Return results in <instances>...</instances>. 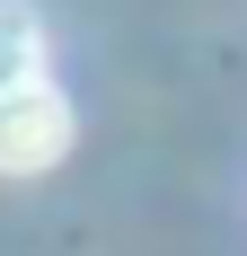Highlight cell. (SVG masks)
<instances>
[{
  "instance_id": "cell-1",
  "label": "cell",
  "mask_w": 247,
  "mask_h": 256,
  "mask_svg": "<svg viewBox=\"0 0 247 256\" xmlns=\"http://www.w3.org/2000/svg\"><path fill=\"white\" fill-rule=\"evenodd\" d=\"M62 150H71V106H62V88H44V71L18 80V88H0V177H36Z\"/></svg>"
},
{
  "instance_id": "cell-2",
  "label": "cell",
  "mask_w": 247,
  "mask_h": 256,
  "mask_svg": "<svg viewBox=\"0 0 247 256\" xmlns=\"http://www.w3.org/2000/svg\"><path fill=\"white\" fill-rule=\"evenodd\" d=\"M36 71H44V18L26 0H0V88H18Z\"/></svg>"
}]
</instances>
